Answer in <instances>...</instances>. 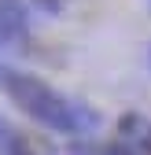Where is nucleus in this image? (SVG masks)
<instances>
[{"mask_svg": "<svg viewBox=\"0 0 151 155\" xmlns=\"http://www.w3.org/2000/svg\"><path fill=\"white\" fill-rule=\"evenodd\" d=\"M0 89L8 92V100L26 114V118L41 122L55 133H66V137H85L100 126V111L88 107L85 100H74V96L52 89L48 81H41L30 70H15V67H0Z\"/></svg>", "mask_w": 151, "mask_h": 155, "instance_id": "f257e3e1", "label": "nucleus"}, {"mask_svg": "<svg viewBox=\"0 0 151 155\" xmlns=\"http://www.w3.org/2000/svg\"><path fill=\"white\" fill-rule=\"evenodd\" d=\"M30 41V18L22 0H0V48H18Z\"/></svg>", "mask_w": 151, "mask_h": 155, "instance_id": "f03ea898", "label": "nucleus"}, {"mask_svg": "<svg viewBox=\"0 0 151 155\" xmlns=\"http://www.w3.org/2000/svg\"><path fill=\"white\" fill-rule=\"evenodd\" d=\"M118 140L144 151V155H151V118H144L137 111H125L118 118Z\"/></svg>", "mask_w": 151, "mask_h": 155, "instance_id": "7ed1b4c3", "label": "nucleus"}, {"mask_svg": "<svg viewBox=\"0 0 151 155\" xmlns=\"http://www.w3.org/2000/svg\"><path fill=\"white\" fill-rule=\"evenodd\" d=\"M0 155H41L26 133H18V126H11L4 114H0Z\"/></svg>", "mask_w": 151, "mask_h": 155, "instance_id": "20e7f679", "label": "nucleus"}, {"mask_svg": "<svg viewBox=\"0 0 151 155\" xmlns=\"http://www.w3.org/2000/svg\"><path fill=\"white\" fill-rule=\"evenodd\" d=\"M70 155H144V151H137V148H129V144H122V140H74L70 144Z\"/></svg>", "mask_w": 151, "mask_h": 155, "instance_id": "39448f33", "label": "nucleus"}, {"mask_svg": "<svg viewBox=\"0 0 151 155\" xmlns=\"http://www.w3.org/2000/svg\"><path fill=\"white\" fill-rule=\"evenodd\" d=\"M37 8H44V11H63V4L66 0H33Z\"/></svg>", "mask_w": 151, "mask_h": 155, "instance_id": "423d86ee", "label": "nucleus"}, {"mask_svg": "<svg viewBox=\"0 0 151 155\" xmlns=\"http://www.w3.org/2000/svg\"><path fill=\"white\" fill-rule=\"evenodd\" d=\"M147 63H151V45H147Z\"/></svg>", "mask_w": 151, "mask_h": 155, "instance_id": "0eeeda50", "label": "nucleus"}, {"mask_svg": "<svg viewBox=\"0 0 151 155\" xmlns=\"http://www.w3.org/2000/svg\"><path fill=\"white\" fill-rule=\"evenodd\" d=\"M147 4H151V0H147Z\"/></svg>", "mask_w": 151, "mask_h": 155, "instance_id": "6e6552de", "label": "nucleus"}]
</instances>
